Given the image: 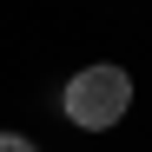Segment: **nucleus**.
<instances>
[{"instance_id": "f257e3e1", "label": "nucleus", "mask_w": 152, "mask_h": 152, "mask_svg": "<svg viewBox=\"0 0 152 152\" xmlns=\"http://www.w3.org/2000/svg\"><path fill=\"white\" fill-rule=\"evenodd\" d=\"M60 106H66V119L80 126V132H113V126L126 119V106H132V73L113 66V60L80 66V73L66 80Z\"/></svg>"}, {"instance_id": "f03ea898", "label": "nucleus", "mask_w": 152, "mask_h": 152, "mask_svg": "<svg viewBox=\"0 0 152 152\" xmlns=\"http://www.w3.org/2000/svg\"><path fill=\"white\" fill-rule=\"evenodd\" d=\"M0 152H33V139H20V132H0Z\"/></svg>"}]
</instances>
